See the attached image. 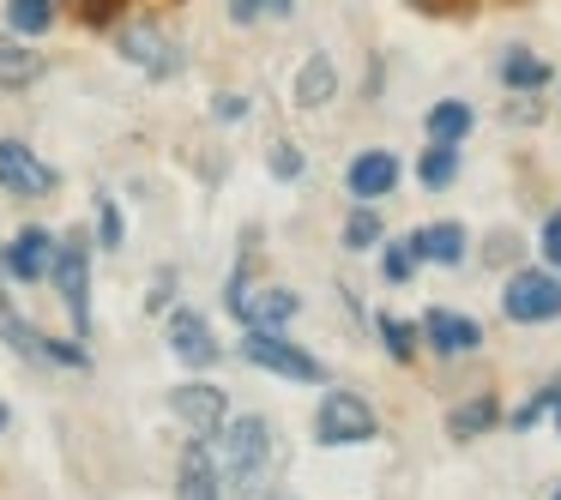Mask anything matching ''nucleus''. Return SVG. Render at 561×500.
Segmentation results:
<instances>
[{"label":"nucleus","mask_w":561,"mask_h":500,"mask_svg":"<svg viewBox=\"0 0 561 500\" xmlns=\"http://www.w3.org/2000/svg\"><path fill=\"white\" fill-rule=\"evenodd\" d=\"M260 7H266V0H236V19H254Z\"/></svg>","instance_id":"473e14b6"},{"label":"nucleus","mask_w":561,"mask_h":500,"mask_svg":"<svg viewBox=\"0 0 561 500\" xmlns=\"http://www.w3.org/2000/svg\"><path fill=\"white\" fill-rule=\"evenodd\" d=\"M296 307L302 302H296L290 290H278V283H260V290H248L242 278L230 283V314L242 319L248 332H278L284 319H296Z\"/></svg>","instance_id":"423d86ee"},{"label":"nucleus","mask_w":561,"mask_h":500,"mask_svg":"<svg viewBox=\"0 0 561 500\" xmlns=\"http://www.w3.org/2000/svg\"><path fill=\"white\" fill-rule=\"evenodd\" d=\"M416 175H423L428 187H447L453 175H459V146H435V151L423 158V170H416Z\"/></svg>","instance_id":"5701e85b"},{"label":"nucleus","mask_w":561,"mask_h":500,"mask_svg":"<svg viewBox=\"0 0 561 500\" xmlns=\"http://www.w3.org/2000/svg\"><path fill=\"white\" fill-rule=\"evenodd\" d=\"M98 230H103V242H110V247H122V211H115L110 199H103V211H98Z\"/></svg>","instance_id":"cd10ccee"},{"label":"nucleus","mask_w":561,"mask_h":500,"mask_svg":"<svg viewBox=\"0 0 561 500\" xmlns=\"http://www.w3.org/2000/svg\"><path fill=\"white\" fill-rule=\"evenodd\" d=\"M170 350L182 356L187 368H211V362H218V338H211L206 314H194V307H175V314H170Z\"/></svg>","instance_id":"9b49d317"},{"label":"nucleus","mask_w":561,"mask_h":500,"mask_svg":"<svg viewBox=\"0 0 561 500\" xmlns=\"http://www.w3.org/2000/svg\"><path fill=\"white\" fill-rule=\"evenodd\" d=\"M122 55L139 67V73H151V79L182 73V49H175V43L163 37L158 25H127V31H122Z\"/></svg>","instance_id":"6e6552de"},{"label":"nucleus","mask_w":561,"mask_h":500,"mask_svg":"<svg viewBox=\"0 0 561 500\" xmlns=\"http://www.w3.org/2000/svg\"><path fill=\"white\" fill-rule=\"evenodd\" d=\"M556 398H561V386H549V392H537V398H531V404H525V410H519V416H513V428H531V422H537V416H543V410H556Z\"/></svg>","instance_id":"a878e982"},{"label":"nucleus","mask_w":561,"mask_h":500,"mask_svg":"<svg viewBox=\"0 0 561 500\" xmlns=\"http://www.w3.org/2000/svg\"><path fill=\"white\" fill-rule=\"evenodd\" d=\"M0 434H7V404H0Z\"/></svg>","instance_id":"72a5a7b5"},{"label":"nucleus","mask_w":561,"mask_h":500,"mask_svg":"<svg viewBox=\"0 0 561 500\" xmlns=\"http://www.w3.org/2000/svg\"><path fill=\"white\" fill-rule=\"evenodd\" d=\"M543 254H549V259H556V266H561V211H556V218L543 223Z\"/></svg>","instance_id":"c756f323"},{"label":"nucleus","mask_w":561,"mask_h":500,"mask_svg":"<svg viewBox=\"0 0 561 500\" xmlns=\"http://www.w3.org/2000/svg\"><path fill=\"white\" fill-rule=\"evenodd\" d=\"M296 170H302V151H296V146H278V151H272V175H284V182H290Z\"/></svg>","instance_id":"c85d7f7f"},{"label":"nucleus","mask_w":561,"mask_h":500,"mask_svg":"<svg viewBox=\"0 0 561 500\" xmlns=\"http://www.w3.org/2000/svg\"><path fill=\"white\" fill-rule=\"evenodd\" d=\"M218 434H224V470H230V482L248 495L254 476L266 470V452H272L266 422H260V416H236L230 428H218Z\"/></svg>","instance_id":"f03ea898"},{"label":"nucleus","mask_w":561,"mask_h":500,"mask_svg":"<svg viewBox=\"0 0 561 500\" xmlns=\"http://www.w3.org/2000/svg\"><path fill=\"white\" fill-rule=\"evenodd\" d=\"M489 422H495V398H471V404H459V410H453L447 416V428H453V434H483V428Z\"/></svg>","instance_id":"4be33fe9"},{"label":"nucleus","mask_w":561,"mask_h":500,"mask_svg":"<svg viewBox=\"0 0 561 500\" xmlns=\"http://www.w3.org/2000/svg\"><path fill=\"white\" fill-rule=\"evenodd\" d=\"M49 266H55V235L49 230H19L13 242H7V271H13L19 283L49 278Z\"/></svg>","instance_id":"4468645a"},{"label":"nucleus","mask_w":561,"mask_h":500,"mask_svg":"<svg viewBox=\"0 0 561 500\" xmlns=\"http://www.w3.org/2000/svg\"><path fill=\"white\" fill-rule=\"evenodd\" d=\"M0 338L13 344L19 356H43V362H67V368H85V350H73V344H49L43 338L37 326H31V319H19L13 307L0 302Z\"/></svg>","instance_id":"1a4fd4ad"},{"label":"nucleus","mask_w":561,"mask_h":500,"mask_svg":"<svg viewBox=\"0 0 561 500\" xmlns=\"http://www.w3.org/2000/svg\"><path fill=\"white\" fill-rule=\"evenodd\" d=\"M501 314L519 319V326H543L561 314V278L549 271H513L507 290H501Z\"/></svg>","instance_id":"7ed1b4c3"},{"label":"nucleus","mask_w":561,"mask_h":500,"mask_svg":"<svg viewBox=\"0 0 561 500\" xmlns=\"http://www.w3.org/2000/svg\"><path fill=\"white\" fill-rule=\"evenodd\" d=\"M501 79H507L513 91H537V85H549V67L537 61V55H525V49H513L507 61H501Z\"/></svg>","instance_id":"412c9836"},{"label":"nucleus","mask_w":561,"mask_h":500,"mask_svg":"<svg viewBox=\"0 0 561 500\" xmlns=\"http://www.w3.org/2000/svg\"><path fill=\"white\" fill-rule=\"evenodd\" d=\"M556 428H561V398H556Z\"/></svg>","instance_id":"f704fd0d"},{"label":"nucleus","mask_w":561,"mask_h":500,"mask_svg":"<svg viewBox=\"0 0 561 500\" xmlns=\"http://www.w3.org/2000/svg\"><path fill=\"white\" fill-rule=\"evenodd\" d=\"M411 271H416L411 247H404V242H399V247H387V278H392V283H404V278H411Z\"/></svg>","instance_id":"bb28decb"},{"label":"nucleus","mask_w":561,"mask_h":500,"mask_svg":"<svg viewBox=\"0 0 561 500\" xmlns=\"http://www.w3.org/2000/svg\"><path fill=\"white\" fill-rule=\"evenodd\" d=\"M392 182H399V158H392V151H363V158L344 170V187H351L356 206H368V199L392 194Z\"/></svg>","instance_id":"ddd939ff"},{"label":"nucleus","mask_w":561,"mask_h":500,"mask_svg":"<svg viewBox=\"0 0 561 500\" xmlns=\"http://www.w3.org/2000/svg\"><path fill=\"white\" fill-rule=\"evenodd\" d=\"M242 356L254 368H266V374H284V380H320V356H308L302 344H290V338H278V332H248L242 338Z\"/></svg>","instance_id":"39448f33"},{"label":"nucleus","mask_w":561,"mask_h":500,"mask_svg":"<svg viewBox=\"0 0 561 500\" xmlns=\"http://www.w3.org/2000/svg\"><path fill=\"white\" fill-rule=\"evenodd\" d=\"M49 278L61 283V302H67V314H73V332L85 338V332H91V247H85V235L55 242Z\"/></svg>","instance_id":"f257e3e1"},{"label":"nucleus","mask_w":561,"mask_h":500,"mask_svg":"<svg viewBox=\"0 0 561 500\" xmlns=\"http://www.w3.org/2000/svg\"><path fill=\"white\" fill-rule=\"evenodd\" d=\"M7 25L19 37H43L55 25V0H7Z\"/></svg>","instance_id":"aec40b11"},{"label":"nucleus","mask_w":561,"mask_h":500,"mask_svg":"<svg viewBox=\"0 0 561 500\" xmlns=\"http://www.w3.org/2000/svg\"><path fill=\"white\" fill-rule=\"evenodd\" d=\"M170 410L182 416L194 434H218L224 428V386H206V380H187V386L170 392Z\"/></svg>","instance_id":"9d476101"},{"label":"nucleus","mask_w":561,"mask_h":500,"mask_svg":"<svg viewBox=\"0 0 561 500\" xmlns=\"http://www.w3.org/2000/svg\"><path fill=\"white\" fill-rule=\"evenodd\" d=\"M423 7H435V0H423Z\"/></svg>","instance_id":"c9c22d12"},{"label":"nucleus","mask_w":561,"mask_h":500,"mask_svg":"<svg viewBox=\"0 0 561 500\" xmlns=\"http://www.w3.org/2000/svg\"><path fill=\"white\" fill-rule=\"evenodd\" d=\"M375 242H380V218H375V211H351V223H344V247L368 254Z\"/></svg>","instance_id":"b1692460"},{"label":"nucleus","mask_w":561,"mask_h":500,"mask_svg":"<svg viewBox=\"0 0 561 500\" xmlns=\"http://www.w3.org/2000/svg\"><path fill=\"white\" fill-rule=\"evenodd\" d=\"M211 109H218L224 121H236V115H242V97H218V103H211Z\"/></svg>","instance_id":"2f4dec72"},{"label":"nucleus","mask_w":561,"mask_h":500,"mask_svg":"<svg viewBox=\"0 0 561 500\" xmlns=\"http://www.w3.org/2000/svg\"><path fill=\"white\" fill-rule=\"evenodd\" d=\"M556 500H561V488H556Z\"/></svg>","instance_id":"e433bc0d"},{"label":"nucleus","mask_w":561,"mask_h":500,"mask_svg":"<svg viewBox=\"0 0 561 500\" xmlns=\"http://www.w3.org/2000/svg\"><path fill=\"white\" fill-rule=\"evenodd\" d=\"M182 500H218V470H211L206 446L182 452Z\"/></svg>","instance_id":"a211bd4d"},{"label":"nucleus","mask_w":561,"mask_h":500,"mask_svg":"<svg viewBox=\"0 0 561 500\" xmlns=\"http://www.w3.org/2000/svg\"><path fill=\"white\" fill-rule=\"evenodd\" d=\"M0 187H7V194H25V199H43V194H55V170L31 146L0 139Z\"/></svg>","instance_id":"0eeeda50"},{"label":"nucleus","mask_w":561,"mask_h":500,"mask_svg":"<svg viewBox=\"0 0 561 500\" xmlns=\"http://www.w3.org/2000/svg\"><path fill=\"white\" fill-rule=\"evenodd\" d=\"M423 338L435 344L440 356H471L483 344V326L471 314H453V307H428L423 314Z\"/></svg>","instance_id":"f8f14e48"},{"label":"nucleus","mask_w":561,"mask_h":500,"mask_svg":"<svg viewBox=\"0 0 561 500\" xmlns=\"http://www.w3.org/2000/svg\"><path fill=\"white\" fill-rule=\"evenodd\" d=\"M314 434H320V446L375 440V410H368V398H356V392H327V398H320V416H314Z\"/></svg>","instance_id":"20e7f679"},{"label":"nucleus","mask_w":561,"mask_h":500,"mask_svg":"<svg viewBox=\"0 0 561 500\" xmlns=\"http://www.w3.org/2000/svg\"><path fill=\"white\" fill-rule=\"evenodd\" d=\"M43 73V61L31 49H19L13 37H0V85L7 91H19V85H31V79Z\"/></svg>","instance_id":"6ab92c4d"},{"label":"nucleus","mask_w":561,"mask_h":500,"mask_svg":"<svg viewBox=\"0 0 561 500\" xmlns=\"http://www.w3.org/2000/svg\"><path fill=\"white\" fill-rule=\"evenodd\" d=\"M375 326H380V332H387V350H392V356H399V362H411V356H416V332H411V326H404V319H392V314H380V319H375Z\"/></svg>","instance_id":"393cba45"},{"label":"nucleus","mask_w":561,"mask_h":500,"mask_svg":"<svg viewBox=\"0 0 561 500\" xmlns=\"http://www.w3.org/2000/svg\"><path fill=\"white\" fill-rule=\"evenodd\" d=\"M79 7H85V19H98V25H103V19H110L115 7H122V0H79Z\"/></svg>","instance_id":"7c9ffc66"},{"label":"nucleus","mask_w":561,"mask_h":500,"mask_svg":"<svg viewBox=\"0 0 561 500\" xmlns=\"http://www.w3.org/2000/svg\"><path fill=\"white\" fill-rule=\"evenodd\" d=\"M423 127H428L435 146H465V133L477 127V115H471V103H435Z\"/></svg>","instance_id":"f3484780"},{"label":"nucleus","mask_w":561,"mask_h":500,"mask_svg":"<svg viewBox=\"0 0 561 500\" xmlns=\"http://www.w3.org/2000/svg\"><path fill=\"white\" fill-rule=\"evenodd\" d=\"M332 91H339V67H332L327 55H308L302 73H296V103H302V109H320V103H332Z\"/></svg>","instance_id":"dca6fc26"},{"label":"nucleus","mask_w":561,"mask_h":500,"mask_svg":"<svg viewBox=\"0 0 561 500\" xmlns=\"http://www.w3.org/2000/svg\"><path fill=\"white\" fill-rule=\"evenodd\" d=\"M411 259H435V266H459L465 259V223H423L411 230Z\"/></svg>","instance_id":"2eb2a0df"}]
</instances>
